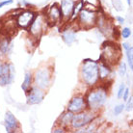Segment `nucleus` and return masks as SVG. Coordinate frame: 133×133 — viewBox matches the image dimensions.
Segmentation results:
<instances>
[{
    "instance_id": "bb28decb",
    "label": "nucleus",
    "mask_w": 133,
    "mask_h": 133,
    "mask_svg": "<svg viewBox=\"0 0 133 133\" xmlns=\"http://www.w3.org/2000/svg\"><path fill=\"white\" fill-rule=\"evenodd\" d=\"M66 131H68L66 128L61 127V125H58V124L52 129V133H65V132H66Z\"/></svg>"
},
{
    "instance_id": "412c9836",
    "label": "nucleus",
    "mask_w": 133,
    "mask_h": 133,
    "mask_svg": "<svg viewBox=\"0 0 133 133\" xmlns=\"http://www.w3.org/2000/svg\"><path fill=\"white\" fill-rule=\"evenodd\" d=\"M125 54H127V63L130 68V70H133V47L132 45L125 49Z\"/></svg>"
},
{
    "instance_id": "6ab92c4d",
    "label": "nucleus",
    "mask_w": 133,
    "mask_h": 133,
    "mask_svg": "<svg viewBox=\"0 0 133 133\" xmlns=\"http://www.w3.org/2000/svg\"><path fill=\"white\" fill-rule=\"evenodd\" d=\"M84 0H76L74 2V5H73L72 8V12H71V15H70V22H74L75 19H76L78 14L80 13V11L84 8Z\"/></svg>"
},
{
    "instance_id": "4468645a",
    "label": "nucleus",
    "mask_w": 133,
    "mask_h": 133,
    "mask_svg": "<svg viewBox=\"0 0 133 133\" xmlns=\"http://www.w3.org/2000/svg\"><path fill=\"white\" fill-rule=\"evenodd\" d=\"M4 124H5V129L8 133H15L17 132L20 129V124L17 119L15 117L11 111H7L4 118Z\"/></svg>"
},
{
    "instance_id": "473e14b6",
    "label": "nucleus",
    "mask_w": 133,
    "mask_h": 133,
    "mask_svg": "<svg viewBox=\"0 0 133 133\" xmlns=\"http://www.w3.org/2000/svg\"><path fill=\"white\" fill-rule=\"evenodd\" d=\"M127 4L129 5V6H131V0H127Z\"/></svg>"
},
{
    "instance_id": "5701e85b",
    "label": "nucleus",
    "mask_w": 133,
    "mask_h": 133,
    "mask_svg": "<svg viewBox=\"0 0 133 133\" xmlns=\"http://www.w3.org/2000/svg\"><path fill=\"white\" fill-rule=\"evenodd\" d=\"M127 70V63L123 62V61H120L119 62V73H120L122 76H124Z\"/></svg>"
},
{
    "instance_id": "f8f14e48",
    "label": "nucleus",
    "mask_w": 133,
    "mask_h": 133,
    "mask_svg": "<svg viewBox=\"0 0 133 133\" xmlns=\"http://www.w3.org/2000/svg\"><path fill=\"white\" fill-rule=\"evenodd\" d=\"M44 15L48 22V25L55 26L62 22V13H61L59 4L54 3L51 6H49L47 8V10L44 12Z\"/></svg>"
},
{
    "instance_id": "f3484780",
    "label": "nucleus",
    "mask_w": 133,
    "mask_h": 133,
    "mask_svg": "<svg viewBox=\"0 0 133 133\" xmlns=\"http://www.w3.org/2000/svg\"><path fill=\"white\" fill-rule=\"evenodd\" d=\"M73 115H74V114H73L72 112H70L69 110H66V111L63 112V114L59 117V119L57 121V124L65 127L66 129H70V123H71Z\"/></svg>"
},
{
    "instance_id": "cd10ccee",
    "label": "nucleus",
    "mask_w": 133,
    "mask_h": 133,
    "mask_svg": "<svg viewBox=\"0 0 133 133\" xmlns=\"http://www.w3.org/2000/svg\"><path fill=\"white\" fill-rule=\"evenodd\" d=\"M125 84L124 83H122L120 85V87H119V89H118V93H117V97L120 99V98H122V96H123V91H124V89H125Z\"/></svg>"
},
{
    "instance_id": "a211bd4d",
    "label": "nucleus",
    "mask_w": 133,
    "mask_h": 133,
    "mask_svg": "<svg viewBox=\"0 0 133 133\" xmlns=\"http://www.w3.org/2000/svg\"><path fill=\"white\" fill-rule=\"evenodd\" d=\"M11 38L9 36L0 37V53L3 56H6L9 53L11 48Z\"/></svg>"
},
{
    "instance_id": "9b49d317",
    "label": "nucleus",
    "mask_w": 133,
    "mask_h": 133,
    "mask_svg": "<svg viewBox=\"0 0 133 133\" xmlns=\"http://www.w3.org/2000/svg\"><path fill=\"white\" fill-rule=\"evenodd\" d=\"M87 109V103L85 99V96L82 94H77L75 96H73L70 100L68 103L66 110H69L73 114L82 112L84 110Z\"/></svg>"
},
{
    "instance_id": "f257e3e1",
    "label": "nucleus",
    "mask_w": 133,
    "mask_h": 133,
    "mask_svg": "<svg viewBox=\"0 0 133 133\" xmlns=\"http://www.w3.org/2000/svg\"><path fill=\"white\" fill-rule=\"evenodd\" d=\"M108 90L109 89L106 83H98L90 87L86 95H84L87 103V109L96 113H99L107 102Z\"/></svg>"
},
{
    "instance_id": "20e7f679",
    "label": "nucleus",
    "mask_w": 133,
    "mask_h": 133,
    "mask_svg": "<svg viewBox=\"0 0 133 133\" xmlns=\"http://www.w3.org/2000/svg\"><path fill=\"white\" fill-rule=\"evenodd\" d=\"M53 79V70L50 66H43L33 73V84L46 92L51 86Z\"/></svg>"
},
{
    "instance_id": "b1692460",
    "label": "nucleus",
    "mask_w": 133,
    "mask_h": 133,
    "mask_svg": "<svg viewBox=\"0 0 133 133\" xmlns=\"http://www.w3.org/2000/svg\"><path fill=\"white\" fill-rule=\"evenodd\" d=\"M124 110V104H118L117 106H115L114 108V115L115 116H119L121 114L123 113V111Z\"/></svg>"
},
{
    "instance_id": "9d476101",
    "label": "nucleus",
    "mask_w": 133,
    "mask_h": 133,
    "mask_svg": "<svg viewBox=\"0 0 133 133\" xmlns=\"http://www.w3.org/2000/svg\"><path fill=\"white\" fill-rule=\"evenodd\" d=\"M25 95H26L27 105H37V104H40L44 99L45 91H43V89L33 85L25 93Z\"/></svg>"
},
{
    "instance_id": "0eeeda50",
    "label": "nucleus",
    "mask_w": 133,
    "mask_h": 133,
    "mask_svg": "<svg viewBox=\"0 0 133 133\" xmlns=\"http://www.w3.org/2000/svg\"><path fill=\"white\" fill-rule=\"evenodd\" d=\"M97 12H94V11L87 10L83 8L78 14L76 19L77 27L79 29H85V30H89L91 28H94L97 24Z\"/></svg>"
},
{
    "instance_id": "7ed1b4c3",
    "label": "nucleus",
    "mask_w": 133,
    "mask_h": 133,
    "mask_svg": "<svg viewBox=\"0 0 133 133\" xmlns=\"http://www.w3.org/2000/svg\"><path fill=\"white\" fill-rule=\"evenodd\" d=\"M122 58L121 45H119L116 42L106 41L102 43L101 46V54L98 60L105 62L111 66H117Z\"/></svg>"
},
{
    "instance_id": "a878e982",
    "label": "nucleus",
    "mask_w": 133,
    "mask_h": 133,
    "mask_svg": "<svg viewBox=\"0 0 133 133\" xmlns=\"http://www.w3.org/2000/svg\"><path fill=\"white\" fill-rule=\"evenodd\" d=\"M127 105H124V110H127V112H130L132 110V106H133V97L132 96H129V97L127 98Z\"/></svg>"
},
{
    "instance_id": "aec40b11",
    "label": "nucleus",
    "mask_w": 133,
    "mask_h": 133,
    "mask_svg": "<svg viewBox=\"0 0 133 133\" xmlns=\"http://www.w3.org/2000/svg\"><path fill=\"white\" fill-rule=\"evenodd\" d=\"M33 85V73L31 71H26L25 75H24L23 82L21 84V89H22L24 93H26Z\"/></svg>"
},
{
    "instance_id": "7c9ffc66",
    "label": "nucleus",
    "mask_w": 133,
    "mask_h": 133,
    "mask_svg": "<svg viewBox=\"0 0 133 133\" xmlns=\"http://www.w3.org/2000/svg\"><path fill=\"white\" fill-rule=\"evenodd\" d=\"M13 2H14V0H4V1H1V2H0V8L8 6V5H10V4H13Z\"/></svg>"
},
{
    "instance_id": "c756f323",
    "label": "nucleus",
    "mask_w": 133,
    "mask_h": 133,
    "mask_svg": "<svg viewBox=\"0 0 133 133\" xmlns=\"http://www.w3.org/2000/svg\"><path fill=\"white\" fill-rule=\"evenodd\" d=\"M129 96H130V90H129V88L125 87V89H124V91H123V96H122V98H123V101H127V98L129 97Z\"/></svg>"
},
{
    "instance_id": "2f4dec72",
    "label": "nucleus",
    "mask_w": 133,
    "mask_h": 133,
    "mask_svg": "<svg viewBox=\"0 0 133 133\" xmlns=\"http://www.w3.org/2000/svg\"><path fill=\"white\" fill-rule=\"evenodd\" d=\"M116 20H117V22H119L120 24H123L124 23V18H123V17H120V16H118V17H116Z\"/></svg>"
},
{
    "instance_id": "4be33fe9",
    "label": "nucleus",
    "mask_w": 133,
    "mask_h": 133,
    "mask_svg": "<svg viewBox=\"0 0 133 133\" xmlns=\"http://www.w3.org/2000/svg\"><path fill=\"white\" fill-rule=\"evenodd\" d=\"M131 35H132V32L128 27H124L121 30V38H123V39H125V40L129 39Z\"/></svg>"
},
{
    "instance_id": "f03ea898",
    "label": "nucleus",
    "mask_w": 133,
    "mask_h": 133,
    "mask_svg": "<svg viewBox=\"0 0 133 133\" xmlns=\"http://www.w3.org/2000/svg\"><path fill=\"white\" fill-rule=\"evenodd\" d=\"M79 78L81 83H83L88 88L99 83L98 61L90 58L84 59L79 69Z\"/></svg>"
},
{
    "instance_id": "dca6fc26",
    "label": "nucleus",
    "mask_w": 133,
    "mask_h": 133,
    "mask_svg": "<svg viewBox=\"0 0 133 133\" xmlns=\"http://www.w3.org/2000/svg\"><path fill=\"white\" fill-rule=\"evenodd\" d=\"M76 29L75 28H71V27H68L65 28L62 31V40L64 43L68 44V45H71L75 41H76Z\"/></svg>"
},
{
    "instance_id": "c85d7f7f",
    "label": "nucleus",
    "mask_w": 133,
    "mask_h": 133,
    "mask_svg": "<svg viewBox=\"0 0 133 133\" xmlns=\"http://www.w3.org/2000/svg\"><path fill=\"white\" fill-rule=\"evenodd\" d=\"M112 1H113V5L117 11L123 10V4L121 2V0H112Z\"/></svg>"
},
{
    "instance_id": "393cba45",
    "label": "nucleus",
    "mask_w": 133,
    "mask_h": 133,
    "mask_svg": "<svg viewBox=\"0 0 133 133\" xmlns=\"http://www.w3.org/2000/svg\"><path fill=\"white\" fill-rule=\"evenodd\" d=\"M111 37H113L115 40H118V39H120L121 38V30H119L117 26H113V28H112Z\"/></svg>"
},
{
    "instance_id": "39448f33",
    "label": "nucleus",
    "mask_w": 133,
    "mask_h": 133,
    "mask_svg": "<svg viewBox=\"0 0 133 133\" xmlns=\"http://www.w3.org/2000/svg\"><path fill=\"white\" fill-rule=\"evenodd\" d=\"M48 22L46 20L44 13H37L30 26L28 27V32L34 40H39L47 30Z\"/></svg>"
},
{
    "instance_id": "423d86ee",
    "label": "nucleus",
    "mask_w": 133,
    "mask_h": 133,
    "mask_svg": "<svg viewBox=\"0 0 133 133\" xmlns=\"http://www.w3.org/2000/svg\"><path fill=\"white\" fill-rule=\"evenodd\" d=\"M98 115H99V113L93 112L89 109H86L82 112L74 114L72 117V120H71V123H70V129L76 131V130L83 128L88 123H90L92 121L95 120Z\"/></svg>"
},
{
    "instance_id": "1a4fd4ad",
    "label": "nucleus",
    "mask_w": 133,
    "mask_h": 133,
    "mask_svg": "<svg viewBox=\"0 0 133 133\" xmlns=\"http://www.w3.org/2000/svg\"><path fill=\"white\" fill-rule=\"evenodd\" d=\"M37 11H35L32 8H28V9H23V10H20L17 13V18H16V23L17 26L27 30L28 27L30 26L31 22L33 21L34 17L36 16Z\"/></svg>"
},
{
    "instance_id": "ddd939ff",
    "label": "nucleus",
    "mask_w": 133,
    "mask_h": 133,
    "mask_svg": "<svg viewBox=\"0 0 133 133\" xmlns=\"http://www.w3.org/2000/svg\"><path fill=\"white\" fill-rule=\"evenodd\" d=\"M113 73V66H111L105 62L98 60V78H99V83H103V82H111L112 83Z\"/></svg>"
},
{
    "instance_id": "2eb2a0df",
    "label": "nucleus",
    "mask_w": 133,
    "mask_h": 133,
    "mask_svg": "<svg viewBox=\"0 0 133 133\" xmlns=\"http://www.w3.org/2000/svg\"><path fill=\"white\" fill-rule=\"evenodd\" d=\"M74 2H75V0H61L59 6H60V10L62 13V22L70 21Z\"/></svg>"
},
{
    "instance_id": "6e6552de",
    "label": "nucleus",
    "mask_w": 133,
    "mask_h": 133,
    "mask_svg": "<svg viewBox=\"0 0 133 133\" xmlns=\"http://www.w3.org/2000/svg\"><path fill=\"white\" fill-rule=\"evenodd\" d=\"M16 70L13 64L0 59V86L6 87L13 83L15 80Z\"/></svg>"
}]
</instances>
